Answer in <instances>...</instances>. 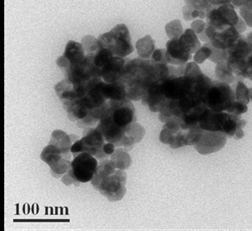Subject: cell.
<instances>
[{"mask_svg":"<svg viewBox=\"0 0 252 231\" xmlns=\"http://www.w3.org/2000/svg\"><path fill=\"white\" fill-rule=\"evenodd\" d=\"M116 148L117 147H116L115 145L112 144V143H105V145H103V152L105 155L107 156V158L112 155L113 152L115 151Z\"/></svg>","mask_w":252,"mask_h":231,"instance_id":"cell-35","label":"cell"},{"mask_svg":"<svg viewBox=\"0 0 252 231\" xmlns=\"http://www.w3.org/2000/svg\"><path fill=\"white\" fill-rule=\"evenodd\" d=\"M233 88H235L236 101L248 104L251 101L249 95V89L246 86L242 81H236Z\"/></svg>","mask_w":252,"mask_h":231,"instance_id":"cell-25","label":"cell"},{"mask_svg":"<svg viewBox=\"0 0 252 231\" xmlns=\"http://www.w3.org/2000/svg\"><path fill=\"white\" fill-rule=\"evenodd\" d=\"M205 19L208 26L221 27L236 26L240 17L235 12V6L230 3L223 5L210 4L206 9Z\"/></svg>","mask_w":252,"mask_h":231,"instance_id":"cell-8","label":"cell"},{"mask_svg":"<svg viewBox=\"0 0 252 231\" xmlns=\"http://www.w3.org/2000/svg\"><path fill=\"white\" fill-rule=\"evenodd\" d=\"M206 34L212 46L219 50H228L241 37L235 26L221 27L208 26Z\"/></svg>","mask_w":252,"mask_h":231,"instance_id":"cell-11","label":"cell"},{"mask_svg":"<svg viewBox=\"0 0 252 231\" xmlns=\"http://www.w3.org/2000/svg\"><path fill=\"white\" fill-rule=\"evenodd\" d=\"M212 0H185L186 5L201 11H206L208 6L210 5Z\"/></svg>","mask_w":252,"mask_h":231,"instance_id":"cell-32","label":"cell"},{"mask_svg":"<svg viewBox=\"0 0 252 231\" xmlns=\"http://www.w3.org/2000/svg\"><path fill=\"white\" fill-rule=\"evenodd\" d=\"M183 14H184V19L186 21H190V20H194L197 18H199L201 20L206 18V11H201V10L194 9L189 5H185L183 7Z\"/></svg>","mask_w":252,"mask_h":231,"instance_id":"cell-27","label":"cell"},{"mask_svg":"<svg viewBox=\"0 0 252 231\" xmlns=\"http://www.w3.org/2000/svg\"><path fill=\"white\" fill-rule=\"evenodd\" d=\"M246 2H252V0H245Z\"/></svg>","mask_w":252,"mask_h":231,"instance_id":"cell-39","label":"cell"},{"mask_svg":"<svg viewBox=\"0 0 252 231\" xmlns=\"http://www.w3.org/2000/svg\"><path fill=\"white\" fill-rule=\"evenodd\" d=\"M216 76L219 81L224 82L227 84H233L235 81H237V78L235 77L231 69L229 67L226 61L217 64L216 69Z\"/></svg>","mask_w":252,"mask_h":231,"instance_id":"cell-23","label":"cell"},{"mask_svg":"<svg viewBox=\"0 0 252 231\" xmlns=\"http://www.w3.org/2000/svg\"><path fill=\"white\" fill-rule=\"evenodd\" d=\"M63 108L67 112L68 118L71 121H79L84 119L89 112V109L80 100L63 102Z\"/></svg>","mask_w":252,"mask_h":231,"instance_id":"cell-19","label":"cell"},{"mask_svg":"<svg viewBox=\"0 0 252 231\" xmlns=\"http://www.w3.org/2000/svg\"><path fill=\"white\" fill-rule=\"evenodd\" d=\"M205 45L211 48V50H212V54L210 57V61L214 62L216 64L226 61L227 58H228V51L226 50L216 49L214 46H212L210 42L205 43Z\"/></svg>","mask_w":252,"mask_h":231,"instance_id":"cell-28","label":"cell"},{"mask_svg":"<svg viewBox=\"0 0 252 231\" xmlns=\"http://www.w3.org/2000/svg\"><path fill=\"white\" fill-rule=\"evenodd\" d=\"M226 63L237 81L247 78V59L252 53V43L247 37L239 38L228 50Z\"/></svg>","mask_w":252,"mask_h":231,"instance_id":"cell-4","label":"cell"},{"mask_svg":"<svg viewBox=\"0 0 252 231\" xmlns=\"http://www.w3.org/2000/svg\"><path fill=\"white\" fill-rule=\"evenodd\" d=\"M226 141L227 136L223 132L202 129L200 139L194 148L201 154H209L220 151Z\"/></svg>","mask_w":252,"mask_h":231,"instance_id":"cell-13","label":"cell"},{"mask_svg":"<svg viewBox=\"0 0 252 231\" xmlns=\"http://www.w3.org/2000/svg\"><path fill=\"white\" fill-rule=\"evenodd\" d=\"M240 14L247 26L252 27V2H246L240 8Z\"/></svg>","mask_w":252,"mask_h":231,"instance_id":"cell-30","label":"cell"},{"mask_svg":"<svg viewBox=\"0 0 252 231\" xmlns=\"http://www.w3.org/2000/svg\"><path fill=\"white\" fill-rule=\"evenodd\" d=\"M206 28H207V24L202 20H194L191 24V28L197 35L202 34L206 29Z\"/></svg>","mask_w":252,"mask_h":231,"instance_id":"cell-34","label":"cell"},{"mask_svg":"<svg viewBox=\"0 0 252 231\" xmlns=\"http://www.w3.org/2000/svg\"><path fill=\"white\" fill-rule=\"evenodd\" d=\"M137 54L143 59H151L152 54L155 51L154 39L150 35L143 37L136 44Z\"/></svg>","mask_w":252,"mask_h":231,"instance_id":"cell-21","label":"cell"},{"mask_svg":"<svg viewBox=\"0 0 252 231\" xmlns=\"http://www.w3.org/2000/svg\"><path fill=\"white\" fill-rule=\"evenodd\" d=\"M107 112L113 122L121 128H126L132 123L136 122L134 106L131 101H107Z\"/></svg>","mask_w":252,"mask_h":231,"instance_id":"cell-10","label":"cell"},{"mask_svg":"<svg viewBox=\"0 0 252 231\" xmlns=\"http://www.w3.org/2000/svg\"><path fill=\"white\" fill-rule=\"evenodd\" d=\"M247 23L244 21L242 18H240L237 25H236L235 27L236 28V29L239 31V33H242V32H244V31L247 29Z\"/></svg>","mask_w":252,"mask_h":231,"instance_id":"cell-36","label":"cell"},{"mask_svg":"<svg viewBox=\"0 0 252 231\" xmlns=\"http://www.w3.org/2000/svg\"><path fill=\"white\" fill-rule=\"evenodd\" d=\"M126 174L125 170H117L101 183L98 191L111 202L119 201L126 194Z\"/></svg>","mask_w":252,"mask_h":231,"instance_id":"cell-9","label":"cell"},{"mask_svg":"<svg viewBox=\"0 0 252 231\" xmlns=\"http://www.w3.org/2000/svg\"><path fill=\"white\" fill-rule=\"evenodd\" d=\"M125 134L134 139L135 143H140L145 135V128L137 123L133 122L126 126Z\"/></svg>","mask_w":252,"mask_h":231,"instance_id":"cell-24","label":"cell"},{"mask_svg":"<svg viewBox=\"0 0 252 231\" xmlns=\"http://www.w3.org/2000/svg\"><path fill=\"white\" fill-rule=\"evenodd\" d=\"M236 101L234 89L221 81H212L205 95V103L209 109L216 112H226Z\"/></svg>","mask_w":252,"mask_h":231,"instance_id":"cell-5","label":"cell"},{"mask_svg":"<svg viewBox=\"0 0 252 231\" xmlns=\"http://www.w3.org/2000/svg\"><path fill=\"white\" fill-rule=\"evenodd\" d=\"M86 59V52L81 43L70 40L66 45L64 54L56 60V64L61 68L62 72L76 67L82 64Z\"/></svg>","mask_w":252,"mask_h":231,"instance_id":"cell-12","label":"cell"},{"mask_svg":"<svg viewBox=\"0 0 252 231\" xmlns=\"http://www.w3.org/2000/svg\"><path fill=\"white\" fill-rule=\"evenodd\" d=\"M71 156L62 153L56 146L49 144L44 148L40 158L50 166L52 176L58 179L65 175L71 167Z\"/></svg>","mask_w":252,"mask_h":231,"instance_id":"cell-7","label":"cell"},{"mask_svg":"<svg viewBox=\"0 0 252 231\" xmlns=\"http://www.w3.org/2000/svg\"><path fill=\"white\" fill-rule=\"evenodd\" d=\"M110 159L118 170H127L132 164L131 156L125 149L122 147L116 148L115 151L110 156Z\"/></svg>","mask_w":252,"mask_h":231,"instance_id":"cell-20","label":"cell"},{"mask_svg":"<svg viewBox=\"0 0 252 231\" xmlns=\"http://www.w3.org/2000/svg\"><path fill=\"white\" fill-rule=\"evenodd\" d=\"M170 75L168 64L156 63L152 59H127L120 79L126 87L127 100L142 101L149 88L156 82L165 80Z\"/></svg>","mask_w":252,"mask_h":231,"instance_id":"cell-1","label":"cell"},{"mask_svg":"<svg viewBox=\"0 0 252 231\" xmlns=\"http://www.w3.org/2000/svg\"><path fill=\"white\" fill-rule=\"evenodd\" d=\"M246 3L245 0H231V3L236 8H241L244 3Z\"/></svg>","mask_w":252,"mask_h":231,"instance_id":"cell-38","label":"cell"},{"mask_svg":"<svg viewBox=\"0 0 252 231\" xmlns=\"http://www.w3.org/2000/svg\"><path fill=\"white\" fill-rule=\"evenodd\" d=\"M151 59L156 63L168 64V62L166 61V49L155 50L152 54Z\"/></svg>","mask_w":252,"mask_h":231,"instance_id":"cell-33","label":"cell"},{"mask_svg":"<svg viewBox=\"0 0 252 231\" xmlns=\"http://www.w3.org/2000/svg\"><path fill=\"white\" fill-rule=\"evenodd\" d=\"M73 157L71 167L65 175L62 176V183L65 185L75 184L79 186L81 183L92 181L98 166V159L86 152Z\"/></svg>","mask_w":252,"mask_h":231,"instance_id":"cell-2","label":"cell"},{"mask_svg":"<svg viewBox=\"0 0 252 231\" xmlns=\"http://www.w3.org/2000/svg\"><path fill=\"white\" fill-rule=\"evenodd\" d=\"M117 170L113 162L111 159H104L99 161L98 166L95 171V176L92 180V184L95 190H98L99 187L108 176L112 175Z\"/></svg>","mask_w":252,"mask_h":231,"instance_id":"cell-17","label":"cell"},{"mask_svg":"<svg viewBox=\"0 0 252 231\" xmlns=\"http://www.w3.org/2000/svg\"><path fill=\"white\" fill-rule=\"evenodd\" d=\"M250 98H251V100H252V95H250Z\"/></svg>","mask_w":252,"mask_h":231,"instance_id":"cell-40","label":"cell"},{"mask_svg":"<svg viewBox=\"0 0 252 231\" xmlns=\"http://www.w3.org/2000/svg\"><path fill=\"white\" fill-rule=\"evenodd\" d=\"M230 3H231V0H212L210 4H212V5H223V4Z\"/></svg>","mask_w":252,"mask_h":231,"instance_id":"cell-37","label":"cell"},{"mask_svg":"<svg viewBox=\"0 0 252 231\" xmlns=\"http://www.w3.org/2000/svg\"><path fill=\"white\" fill-rule=\"evenodd\" d=\"M98 41L101 47L107 48L117 57L125 58L133 52L128 28L124 24L118 25L112 30L100 35Z\"/></svg>","mask_w":252,"mask_h":231,"instance_id":"cell-3","label":"cell"},{"mask_svg":"<svg viewBox=\"0 0 252 231\" xmlns=\"http://www.w3.org/2000/svg\"><path fill=\"white\" fill-rule=\"evenodd\" d=\"M75 137L76 135H73V134L69 135L63 130L56 129V130H54L53 133L51 134V140L49 144L56 146L60 151H62L63 154H72L70 149H71L73 143L76 142L77 140V139H73Z\"/></svg>","mask_w":252,"mask_h":231,"instance_id":"cell-16","label":"cell"},{"mask_svg":"<svg viewBox=\"0 0 252 231\" xmlns=\"http://www.w3.org/2000/svg\"><path fill=\"white\" fill-rule=\"evenodd\" d=\"M191 59L192 53L180 39H169L166 44V61L168 64L181 65Z\"/></svg>","mask_w":252,"mask_h":231,"instance_id":"cell-14","label":"cell"},{"mask_svg":"<svg viewBox=\"0 0 252 231\" xmlns=\"http://www.w3.org/2000/svg\"><path fill=\"white\" fill-rule=\"evenodd\" d=\"M165 32L169 39H180L184 34L182 24L179 20H173L166 25Z\"/></svg>","mask_w":252,"mask_h":231,"instance_id":"cell-26","label":"cell"},{"mask_svg":"<svg viewBox=\"0 0 252 231\" xmlns=\"http://www.w3.org/2000/svg\"><path fill=\"white\" fill-rule=\"evenodd\" d=\"M127 59L114 56L101 73V78L106 83H115L120 79Z\"/></svg>","mask_w":252,"mask_h":231,"instance_id":"cell-15","label":"cell"},{"mask_svg":"<svg viewBox=\"0 0 252 231\" xmlns=\"http://www.w3.org/2000/svg\"><path fill=\"white\" fill-rule=\"evenodd\" d=\"M180 39L191 53H196L201 48V44L198 39V35L193 32L192 28L186 29L185 34L181 35Z\"/></svg>","mask_w":252,"mask_h":231,"instance_id":"cell-22","label":"cell"},{"mask_svg":"<svg viewBox=\"0 0 252 231\" xmlns=\"http://www.w3.org/2000/svg\"><path fill=\"white\" fill-rule=\"evenodd\" d=\"M211 54H212L211 48L205 45L195 53L194 57H193V61L197 64H203L206 59H210Z\"/></svg>","mask_w":252,"mask_h":231,"instance_id":"cell-29","label":"cell"},{"mask_svg":"<svg viewBox=\"0 0 252 231\" xmlns=\"http://www.w3.org/2000/svg\"><path fill=\"white\" fill-rule=\"evenodd\" d=\"M102 93L107 101H126L127 92L124 84L121 82L106 83L104 82Z\"/></svg>","mask_w":252,"mask_h":231,"instance_id":"cell-18","label":"cell"},{"mask_svg":"<svg viewBox=\"0 0 252 231\" xmlns=\"http://www.w3.org/2000/svg\"><path fill=\"white\" fill-rule=\"evenodd\" d=\"M83 137L81 139H77L76 142L73 143L70 151L73 156L77 155L79 154H90L95 158L98 159H107L103 152V145L106 143V139L101 132L95 128H85Z\"/></svg>","mask_w":252,"mask_h":231,"instance_id":"cell-6","label":"cell"},{"mask_svg":"<svg viewBox=\"0 0 252 231\" xmlns=\"http://www.w3.org/2000/svg\"><path fill=\"white\" fill-rule=\"evenodd\" d=\"M247 110H248L247 104L242 103V102H240V101H235L232 103V105L230 106V109H228L226 112L241 117V114H244V113H247Z\"/></svg>","mask_w":252,"mask_h":231,"instance_id":"cell-31","label":"cell"}]
</instances>
